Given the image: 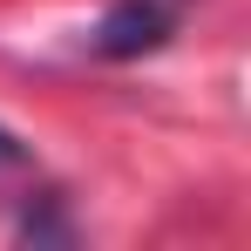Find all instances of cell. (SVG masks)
<instances>
[{"label":"cell","mask_w":251,"mask_h":251,"mask_svg":"<svg viewBox=\"0 0 251 251\" xmlns=\"http://www.w3.org/2000/svg\"><path fill=\"white\" fill-rule=\"evenodd\" d=\"M176 34V0H116L102 21H95V54L129 61V54H150Z\"/></svg>","instance_id":"1"},{"label":"cell","mask_w":251,"mask_h":251,"mask_svg":"<svg viewBox=\"0 0 251 251\" xmlns=\"http://www.w3.org/2000/svg\"><path fill=\"white\" fill-rule=\"evenodd\" d=\"M21 163H27V143L14 129H0V170H21Z\"/></svg>","instance_id":"2"}]
</instances>
